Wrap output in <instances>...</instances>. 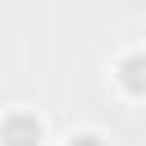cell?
Segmentation results:
<instances>
[{
	"instance_id": "obj_1",
	"label": "cell",
	"mask_w": 146,
	"mask_h": 146,
	"mask_svg": "<svg viewBox=\"0 0 146 146\" xmlns=\"http://www.w3.org/2000/svg\"><path fill=\"white\" fill-rule=\"evenodd\" d=\"M41 141H46V128H41V119L27 114V110H14V114L0 123V146H41Z\"/></svg>"
},
{
	"instance_id": "obj_2",
	"label": "cell",
	"mask_w": 146,
	"mask_h": 146,
	"mask_svg": "<svg viewBox=\"0 0 146 146\" xmlns=\"http://www.w3.org/2000/svg\"><path fill=\"white\" fill-rule=\"evenodd\" d=\"M119 87L128 96H146V50H132L119 59Z\"/></svg>"
},
{
	"instance_id": "obj_3",
	"label": "cell",
	"mask_w": 146,
	"mask_h": 146,
	"mask_svg": "<svg viewBox=\"0 0 146 146\" xmlns=\"http://www.w3.org/2000/svg\"><path fill=\"white\" fill-rule=\"evenodd\" d=\"M68 146H110L100 132H78V137H68Z\"/></svg>"
}]
</instances>
